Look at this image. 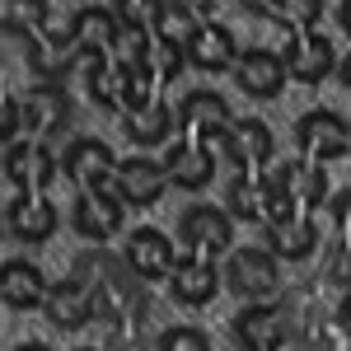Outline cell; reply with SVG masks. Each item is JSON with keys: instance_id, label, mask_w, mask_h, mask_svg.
I'll list each match as a JSON object with an SVG mask.
<instances>
[{"instance_id": "cell-1", "label": "cell", "mask_w": 351, "mask_h": 351, "mask_svg": "<svg viewBox=\"0 0 351 351\" xmlns=\"http://www.w3.org/2000/svg\"><path fill=\"white\" fill-rule=\"evenodd\" d=\"M10 324H14V314H10V304H5V300H0V342H5V337H10Z\"/></svg>"}, {"instance_id": "cell-2", "label": "cell", "mask_w": 351, "mask_h": 351, "mask_svg": "<svg viewBox=\"0 0 351 351\" xmlns=\"http://www.w3.org/2000/svg\"><path fill=\"white\" fill-rule=\"evenodd\" d=\"M0 14H5V0H0Z\"/></svg>"}]
</instances>
